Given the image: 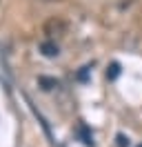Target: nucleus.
<instances>
[{"label":"nucleus","instance_id":"nucleus-1","mask_svg":"<svg viewBox=\"0 0 142 147\" xmlns=\"http://www.w3.org/2000/svg\"><path fill=\"white\" fill-rule=\"evenodd\" d=\"M44 34L51 38V40L64 36V34H67V22H64V20H60V18L47 20V22H44Z\"/></svg>","mask_w":142,"mask_h":147},{"label":"nucleus","instance_id":"nucleus-2","mask_svg":"<svg viewBox=\"0 0 142 147\" xmlns=\"http://www.w3.org/2000/svg\"><path fill=\"white\" fill-rule=\"evenodd\" d=\"M40 54H42L44 58H56V56L60 54V47H58V42H56V40L47 38V40H42V42H40Z\"/></svg>","mask_w":142,"mask_h":147},{"label":"nucleus","instance_id":"nucleus-3","mask_svg":"<svg viewBox=\"0 0 142 147\" xmlns=\"http://www.w3.org/2000/svg\"><path fill=\"white\" fill-rule=\"evenodd\" d=\"M38 83H40V87H42L44 92H51V89L58 87V80H56V78H49V76H40Z\"/></svg>","mask_w":142,"mask_h":147},{"label":"nucleus","instance_id":"nucleus-4","mask_svg":"<svg viewBox=\"0 0 142 147\" xmlns=\"http://www.w3.org/2000/svg\"><path fill=\"white\" fill-rule=\"evenodd\" d=\"M80 136H82V143L87 147H93V134H91L84 125H80Z\"/></svg>","mask_w":142,"mask_h":147},{"label":"nucleus","instance_id":"nucleus-5","mask_svg":"<svg viewBox=\"0 0 142 147\" xmlns=\"http://www.w3.org/2000/svg\"><path fill=\"white\" fill-rule=\"evenodd\" d=\"M118 76H120V63H111L109 69H107V78H109V80H115Z\"/></svg>","mask_w":142,"mask_h":147},{"label":"nucleus","instance_id":"nucleus-6","mask_svg":"<svg viewBox=\"0 0 142 147\" xmlns=\"http://www.w3.org/2000/svg\"><path fill=\"white\" fill-rule=\"evenodd\" d=\"M115 140H118V147H129V138L124 136V134H118Z\"/></svg>","mask_w":142,"mask_h":147},{"label":"nucleus","instance_id":"nucleus-7","mask_svg":"<svg viewBox=\"0 0 142 147\" xmlns=\"http://www.w3.org/2000/svg\"><path fill=\"white\" fill-rule=\"evenodd\" d=\"M87 76H89V67H82V71L78 74V80H87Z\"/></svg>","mask_w":142,"mask_h":147},{"label":"nucleus","instance_id":"nucleus-8","mask_svg":"<svg viewBox=\"0 0 142 147\" xmlns=\"http://www.w3.org/2000/svg\"><path fill=\"white\" fill-rule=\"evenodd\" d=\"M135 147H142V143H140V145H135Z\"/></svg>","mask_w":142,"mask_h":147}]
</instances>
